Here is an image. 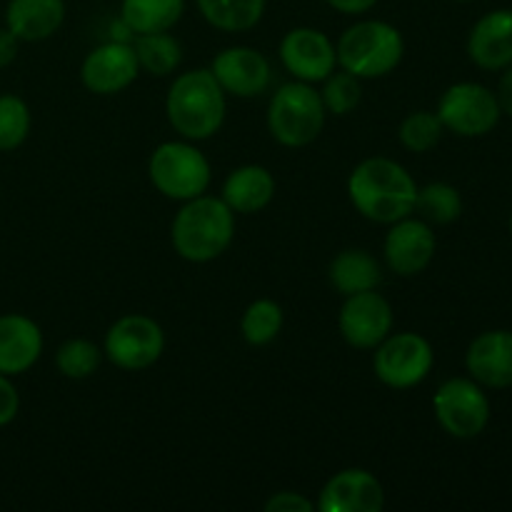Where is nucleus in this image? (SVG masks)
<instances>
[{
  "mask_svg": "<svg viewBox=\"0 0 512 512\" xmlns=\"http://www.w3.org/2000/svg\"><path fill=\"white\" fill-rule=\"evenodd\" d=\"M418 188L410 170L385 155L360 160L345 183L355 213L378 225H390L405 215H413Z\"/></svg>",
  "mask_w": 512,
  "mask_h": 512,
  "instance_id": "obj_1",
  "label": "nucleus"
},
{
  "mask_svg": "<svg viewBox=\"0 0 512 512\" xmlns=\"http://www.w3.org/2000/svg\"><path fill=\"white\" fill-rule=\"evenodd\" d=\"M225 115L228 95L210 68H193L175 75L165 95V118L180 138L193 143L215 138L225 125Z\"/></svg>",
  "mask_w": 512,
  "mask_h": 512,
  "instance_id": "obj_2",
  "label": "nucleus"
},
{
  "mask_svg": "<svg viewBox=\"0 0 512 512\" xmlns=\"http://www.w3.org/2000/svg\"><path fill=\"white\" fill-rule=\"evenodd\" d=\"M235 238V213L215 195H198L180 203L170 223V243L185 263L205 265L218 260Z\"/></svg>",
  "mask_w": 512,
  "mask_h": 512,
  "instance_id": "obj_3",
  "label": "nucleus"
},
{
  "mask_svg": "<svg viewBox=\"0 0 512 512\" xmlns=\"http://www.w3.org/2000/svg\"><path fill=\"white\" fill-rule=\"evenodd\" d=\"M338 68L360 80H378L395 73L405 58V38L393 23L378 18L355 20L335 43Z\"/></svg>",
  "mask_w": 512,
  "mask_h": 512,
  "instance_id": "obj_4",
  "label": "nucleus"
},
{
  "mask_svg": "<svg viewBox=\"0 0 512 512\" xmlns=\"http://www.w3.org/2000/svg\"><path fill=\"white\" fill-rule=\"evenodd\" d=\"M325 120H328V110L315 85L293 80V83L280 85L270 95L265 125H268L270 138L283 148H308L320 138Z\"/></svg>",
  "mask_w": 512,
  "mask_h": 512,
  "instance_id": "obj_5",
  "label": "nucleus"
},
{
  "mask_svg": "<svg viewBox=\"0 0 512 512\" xmlns=\"http://www.w3.org/2000/svg\"><path fill=\"white\" fill-rule=\"evenodd\" d=\"M148 178L163 198L185 203L208 193L213 183V168L198 143L178 138L155 145L148 158Z\"/></svg>",
  "mask_w": 512,
  "mask_h": 512,
  "instance_id": "obj_6",
  "label": "nucleus"
},
{
  "mask_svg": "<svg viewBox=\"0 0 512 512\" xmlns=\"http://www.w3.org/2000/svg\"><path fill=\"white\" fill-rule=\"evenodd\" d=\"M435 368V350L425 335L403 330L390 333L373 350V373L385 388L413 390L430 378Z\"/></svg>",
  "mask_w": 512,
  "mask_h": 512,
  "instance_id": "obj_7",
  "label": "nucleus"
},
{
  "mask_svg": "<svg viewBox=\"0 0 512 512\" xmlns=\"http://www.w3.org/2000/svg\"><path fill=\"white\" fill-rule=\"evenodd\" d=\"M163 353V325L143 313L120 315L103 338L105 360L125 373H140V370L153 368L163 358Z\"/></svg>",
  "mask_w": 512,
  "mask_h": 512,
  "instance_id": "obj_8",
  "label": "nucleus"
},
{
  "mask_svg": "<svg viewBox=\"0 0 512 512\" xmlns=\"http://www.w3.org/2000/svg\"><path fill=\"white\" fill-rule=\"evenodd\" d=\"M433 413L440 428L455 440H473L488 428L490 400L473 378H450L433 395Z\"/></svg>",
  "mask_w": 512,
  "mask_h": 512,
  "instance_id": "obj_9",
  "label": "nucleus"
},
{
  "mask_svg": "<svg viewBox=\"0 0 512 512\" xmlns=\"http://www.w3.org/2000/svg\"><path fill=\"white\" fill-rule=\"evenodd\" d=\"M435 113L448 133L460 135V138H483L500 123L503 110L493 90L463 80L445 88Z\"/></svg>",
  "mask_w": 512,
  "mask_h": 512,
  "instance_id": "obj_10",
  "label": "nucleus"
},
{
  "mask_svg": "<svg viewBox=\"0 0 512 512\" xmlns=\"http://www.w3.org/2000/svg\"><path fill=\"white\" fill-rule=\"evenodd\" d=\"M395 328V310L378 290H365L343 298L338 310V330L355 350H375Z\"/></svg>",
  "mask_w": 512,
  "mask_h": 512,
  "instance_id": "obj_11",
  "label": "nucleus"
},
{
  "mask_svg": "<svg viewBox=\"0 0 512 512\" xmlns=\"http://www.w3.org/2000/svg\"><path fill=\"white\" fill-rule=\"evenodd\" d=\"M388 233L383 238V258L390 273L398 278H415L430 268L438 250L433 225L418 215H405L395 223L385 225Z\"/></svg>",
  "mask_w": 512,
  "mask_h": 512,
  "instance_id": "obj_12",
  "label": "nucleus"
},
{
  "mask_svg": "<svg viewBox=\"0 0 512 512\" xmlns=\"http://www.w3.org/2000/svg\"><path fill=\"white\" fill-rule=\"evenodd\" d=\"M278 58L285 73L293 75L300 83L320 85L335 68H338V55L335 43L328 33L310 25L290 28L278 45Z\"/></svg>",
  "mask_w": 512,
  "mask_h": 512,
  "instance_id": "obj_13",
  "label": "nucleus"
},
{
  "mask_svg": "<svg viewBox=\"0 0 512 512\" xmlns=\"http://www.w3.org/2000/svg\"><path fill=\"white\" fill-rule=\"evenodd\" d=\"M210 73L220 83L228 98L253 100L268 93L273 83V65L263 50L253 45H230L210 63Z\"/></svg>",
  "mask_w": 512,
  "mask_h": 512,
  "instance_id": "obj_14",
  "label": "nucleus"
},
{
  "mask_svg": "<svg viewBox=\"0 0 512 512\" xmlns=\"http://www.w3.org/2000/svg\"><path fill=\"white\" fill-rule=\"evenodd\" d=\"M140 65L135 58L133 43H120V40H105L88 50V55L80 63V83L88 93L110 98L138 80Z\"/></svg>",
  "mask_w": 512,
  "mask_h": 512,
  "instance_id": "obj_15",
  "label": "nucleus"
},
{
  "mask_svg": "<svg viewBox=\"0 0 512 512\" xmlns=\"http://www.w3.org/2000/svg\"><path fill=\"white\" fill-rule=\"evenodd\" d=\"M383 508V483L365 468H345L330 475L315 500L320 512H383Z\"/></svg>",
  "mask_w": 512,
  "mask_h": 512,
  "instance_id": "obj_16",
  "label": "nucleus"
},
{
  "mask_svg": "<svg viewBox=\"0 0 512 512\" xmlns=\"http://www.w3.org/2000/svg\"><path fill=\"white\" fill-rule=\"evenodd\" d=\"M468 375L483 388H512V333L488 330L470 343L465 353Z\"/></svg>",
  "mask_w": 512,
  "mask_h": 512,
  "instance_id": "obj_17",
  "label": "nucleus"
},
{
  "mask_svg": "<svg viewBox=\"0 0 512 512\" xmlns=\"http://www.w3.org/2000/svg\"><path fill=\"white\" fill-rule=\"evenodd\" d=\"M45 348L43 330L23 313L0 315V373L23 375L40 360Z\"/></svg>",
  "mask_w": 512,
  "mask_h": 512,
  "instance_id": "obj_18",
  "label": "nucleus"
},
{
  "mask_svg": "<svg viewBox=\"0 0 512 512\" xmlns=\"http://www.w3.org/2000/svg\"><path fill=\"white\" fill-rule=\"evenodd\" d=\"M275 175L260 163H245L230 170L220 188V198L235 215L263 213L275 198Z\"/></svg>",
  "mask_w": 512,
  "mask_h": 512,
  "instance_id": "obj_19",
  "label": "nucleus"
},
{
  "mask_svg": "<svg viewBox=\"0 0 512 512\" xmlns=\"http://www.w3.org/2000/svg\"><path fill=\"white\" fill-rule=\"evenodd\" d=\"M468 55L483 70L508 68L512 63V10H493L473 25Z\"/></svg>",
  "mask_w": 512,
  "mask_h": 512,
  "instance_id": "obj_20",
  "label": "nucleus"
},
{
  "mask_svg": "<svg viewBox=\"0 0 512 512\" xmlns=\"http://www.w3.org/2000/svg\"><path fill=\"white\" fill-rule=\"evenodd\" d=\"M65 23V0H10L5 8V28L20 43H40L53 38Z\"/></svg>",
  "mask_w": 512,
  "mask_h": 512,
  "instance_id": "obj_21",
  "label": "nucleus"
},
{
  "mask_svg": "<svg viewBox=\"0 0 512 512\" xmlns=\"http://www.w3.org/2000/svg\"><path fill=\"white\" fill-rule=\"evenodd\" d=\"M328 280L343 298L365 290H378L383 283V265L370 250L345 248L330 260Z\"/></svg>",
  "mask_w": 512,
  "mask_h": 512,
  "instance_id": "obj_22",
  "label": "nucleus"
},
{
  "mask_svg": "<svg viewBox=\"0 0 512 512\" xmlns=\"http://www.w3.org/2000/svg\"><path fill=\"white\" fill-rule=\"evenodd\" d=\"M185 0H120L118 18L133 30V35L165 33L180 23Z\"/></svg>",
  "mask_w": 512,
  "mask_h": 512,
  "instance_id": "obj_23",
  "label": "nucleus"
},
{
  "mask_svg": "<svg viewBox=\"0 0 512 512\" xmlns=\"http://www.w3.org/2000/svg\"><path fill=\"white\" fill-rule=\"evenodd\" d=\"M200 15L220 33H248L263 20L268 0H195Z\"/></svg>",
  "mask_w": 512,
  "mask_h": 512,
  "instance_id": "obj_24",
  "label": "nucleus"
},
{
  "mask_svg": "<svg viewBox=\"0 0 512 512\" xmlns=\"http://www.w3.org/2000/svg\"><path fill=\"white\" fill-rule=\"evenodd\" d=\"M133 50L140 73H148L153 78H170V75L178 73L180 63H183V45L170 30L135 35Z\"/></svg>",
  "mask_w": 512,
  "mask_h": 512,
  "instance_id": "obj_25",
  "label": "nucleus"
},
{
  "mask_svg": "<svg viewBox=\"0 0 512 512\" xmlns=\"http://www.w3.org/2000/svg\"><path fill=\"white\" fill-rule=\"evenodd\" d=\"M285 325L283 305L275 303L273 298H258L243 310L240 318V335L253 348H265L280 335Z\"/></svg>",
  "mask_w": 512,
  "mask_h": 512,
  "instance_id": "obj_26",
  "label": "nucleus"
},
{
  "mask_svg": "<svg viewBox=\"0 0 512 512\" xmlns=\"http://www.w3.org/2000/svg\"><path fill=\"white\" fill-rule=\"evenodd\" d=\"M415 213L430 225H450L463 215V195L455 185L443 183V180L428 183L418 188Z\"/></svg>",
  "mask_w": 512,
  "mask_h": 512,
  "instance_id": "obj_27",
  "label": "nucleus"
},
{
  "mask_svg": "<svg viewBox=\"0 0 512 512\" xmlns=\"http://www.w3.org/2000/svg\"><path fill=\"white\" fill-rule=\"evenodd\" d=\"M103 345L88 338H68L55 350V368L68 380H88L103 365Z\"/></svg>",
  "mask_w": 512,
  "mask_h": 512,
  "instance_id": "obj_28",
  "label": "nucleus"
},
{
  "mask_svg": "<svg viewBox=\"0 0 512 512\" xmlns=\"http://www.w3.org/2000/svg\"><path fill=\"white\" fill-rule=\"evenodd\" d=\"M445 128L435 110H413L398 125V140L410 153H430L443 140Z\"/></svg>",
  "mask_w": 512,
  "mask_h": 512,
  "instance_id": "obj_29",
  "label": "nucleus"
},
{
  "mask_svg": "<svg viewBox=\"0 0 512 512\" xmlns=\"http://www.w3.org/2000/svg\"><path fill=\"white\" fill-rule=\"evenodd\" d=\"M320 100H323L328 115L335 118H345L353 113L363 100V80L350 75L348 70L335 68L328 78L320 83Z\"/></svg>",
  "mask_w": 512,
  "mask_h": 512,
  "instance_id": "obj_30",
  "label": "nucleus"
},
{
  "mask_svg": "<svg viewBox=\"0 0 512 512\" xmlns=\"http://www.w3.org/2000/svg\"><path fill=\"white\" fill-rule=\"evenodd\" d=\"M33 115L28 103L15 93L0 95V153L18 150L28 140Z\"/></svg>",
  "mask_w": 512,
  "mask_h": 512,
  "instance_id": "obj_31",
  "label": "nucleus"
},
{
  "mask_svg": "<svg viewBox=\"0 0 512 512\" xmlns=\"http://www.w3.org/2000/svg\"><path fill=\"white\" fill-rule=\"evenodd\" d=\"M265 512H315V500L295 490H280L265 500Z\"/></svg>",
  "mask_w": 512,
  "mask_h": 512,
  "instance_id": "obj_32",
  "label": "nucleus"
},
{
  "mask_svg": "<svg viewBox=\"0 0 512 512\" xmlns=\"http://www.w3.org/2000/svg\"><path fill=\"white\" fill-rule=\"evenodd\" d=\"M20 413V393L10 375L0 373V428L13 423Z\"/></svg>",
  "mask_w": 512,
  "mask_h": 512,
  "instance_id": "obj_33",
  "label": "nucleus"
},
{
  "mask_svg": "<svg viewBox=\"0 0 512 512\" xmlns=\"http://www.w3.org/2000/svg\"><path fill=\"white\" fill-rule=\"evenodd\" d=\"M18 50H20V40L3 25V28H0V70L8 68L10 63H15Z\"/></svg>",
  "mask_w": 512,
  "mask_h": 512,
  "instance_id": "obj_34",
  "label": "nucleus"
},
{
  "mask_svg": "<svg viewBox=\"0 0 512 512\" xmlns=\"http://www.w3.org/2000/svg\"><path fill=\"white\" fill-rule=\"evenodd\" d=\"M325 3L343 15H365L370 8H375L378 0H325Z\"/></svg>",
  "mask_w": 512,
  "mask_h": 512,
  "instance_id": "obj_35",
  "label": "nucleus"
},
{
  "mask_svg": "<svg viewBox=\"0 0 512 512\" xmlns=\"http://www.w3.org/2000/svg\"><path fill=\"white\" fill-rule=\"evenodd\" d=\"M503 78H500V85H498V103H500V110H503L505 115H510L512 118V63L508 68H503Z\"/></svg>",
  "mask_w": 512,
  "mask_h": 512,
  "instance_id": "obj_36",
  "label": "nucleus"
},
{
  "mask_svg": "<svg viewBox=\"0 0 512 512\" xmlns=\"http://www.w3.org/2000/svg\"><path fill=\"white\" fill-rule=\"evenodd\" d=\"M510 233H512V215H510Z\"/></svg>",
  "mask_w": 512,
  "mask_h": 512,
  "instance_id": "obj_37",
  "label": "nucleus"
},
{
  "mask_svg": "<svg viewBox=\"0 0 512 512\" xmlns=\"http://www.w3.org/2000/svg\"><path fill=\"white\" fill-rule=\"evenodd\" d=\"M460 3H470V0H460Z\"/></svg>",
  "mask_w": 512,
  "mask_h": 512,
  "instance_id": "obj_38",
  "label": "nucleus"
}]
</instances>
